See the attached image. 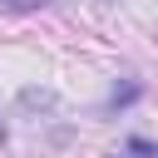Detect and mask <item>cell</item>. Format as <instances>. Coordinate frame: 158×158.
Returning a JSON list of instances; mask_svg holds the SVG:
<instances>
[{
    "label": "cell",
    "mask_w": 158,
    "mask_h": 158,
    "mask_svg": "<svg viewBox=\"0 0 158 158\" xmlns=\"http://www.w3.org/2000/svg\"><path fill=\"white\" fill-rule=\"evenodd\" d=\"M40 5H49V0H0V10H10V15H25V10H40Z\"/></svg>",
    "instance_id": "cell-1"
}]
</instances>
